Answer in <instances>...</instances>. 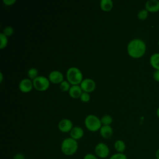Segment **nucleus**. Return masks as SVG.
Here are the masks:
<instances>
[{
    "label": "nucleus",
    "instance_id": "20e7f679",
    "mask_svg": "<svg viewBox=\"0 0 159 159\" xmlns=\"http://www.w3.org/2000/svg\"><path fill=\"white\" fill-rule=\"evenodd\" d=\"M84 125L86 129L91 132H96L102 127L101 119L93 114L86 116L84 119Z\"/></svg>",
    "mask_w": 159,
    "mask_h": 159
},
{
    "label": "nucleus",
    "instance_id": "b1692460",
    "mask_svg": "<svg viewBox=\"0 0 159 159\" xmlns=\"http://www.w3.org/2000/svg\"><path fill=\"white\" fill-rule=\"evenodd\" d=\"M2 33L7 37L11 36L14 33V29L11 26H7L4 29Z\"/></svg>",
    "mask_w": 159,
    "mask_h": 159
},
{
    "label": "nucleus",
    "instance_id": "f03ea898",
    "mask_svg": "<svg viewBox=\"0 0 159 159\" xmlns=\"http://www.w3.org/2000/svg\"><path fill=\"white\" fill-rule=\"evenodd\" d=\"M61 151L66 156L74 155L78 149V143L77 140L71 138L65 139L61 143Z\"/></svg>",
    "mask_w": 159,
    "mask_h": 159
},
{
    "label": "nucleus",
    "instance_id": "0eeeda50",
    "mask_svg": "<svg viewBox=\"0 0 159 159\" xmlns=\"http://www.w3.org/2000/svg\"><path fill=\"white\" fill-rule=\"evenodd\" d=\"M80 86L83 92L89 93L93 92L95 89L96 83L91 78H85L82 81Z\"/></svg>",
    "mask_w": 159,
    "mask_h": 159
},
{
    "label": "nucleus",
    "instance_id": "7c9ffc66",
    "mask_svg": "<svg viewBox=\"0 0 159 159\" xmlns=\"http://www.w3.org/2000/svg\"><path fill=\"white\" fill-rule=\"evenodd\" d=\"M156 114H157V117L159 118V107L157 108V109L156 111Z\"/></svg>",
    "mask_w": 159,
    "mask_h": 159
},
{
    "label": "nucleus",
    "instance_id": "4468645a",
    "mask_svg": "<svg viewBox=\"0 0 159 159\" xmlns=\"http://www.w3.org/2000/svg\"><path fill=\"white\" fill-rule=\"evenodd\" d=\"M101 135L104 139H109L113 134V129L111 125H102L99 130Z\"/></svg>",
    "mask_w": 159,
    "mask_h": 159
},
{
    "label": "nucleus",
    "instance_id": "9b49d317",
    "mask_svg": "<svg viewBox=\"0 0 159 159\" xmlns=\"http://www.w3.org/2000/svg\"><path fill=\"white\" fill-rule=\"evenodd\" d=\"M145 9L150 12H157L159 11V1L148 0L145 2Z\"/></svg>",
    "mask_w": 159,
    "mask_h": 159
},
{
    "label": "nucleus",
    "instance_id": "dca6fc26",
    "mask_svg": "<svg viewBox=\"0 0 159 159\" xmlns=\"http://www.w3.org/2000/svg\"><path fill=\"white\" fill-rule=\"evenodd\" d=\"M100 7L103 11H110L113 7V2L111 0H101L100 2Z\"/></svg>",
    "mask_w": 159,
    "mask_h": 159
},
{
    "label": "nucleus",
    "instance_id": "a878e982",
    "mask_svg": "<svg viewBox=\"0 0 159 159\" xmlns=\"http://www.w3.org/2000/svg\"><path fill=\"white\" fill-rule=\"evenodd\" d=\"M98 158H99L95 154H93V153H87L83 157V159H98Z\"/></svg>",
    "mask_w": 159,
    "mask_h": 159
},
{
    "label": "nucleus",
    "instance_id": "473e14b6",
    "mask_svg": "<svg viewBox=\"0 0 159 159\" xmlns=\"http://www.w3.org/2000/svg\"><path fill=\"white\" fill-rule=\"evenodd\" d=\"M158 45H159V40H158Z\"/></svg>",
    "mask_w": 159,
    "mask_h": 159
},
{
    "label": "nucleus",
    "instance_id": "ddd939ff",
    "mask_svg": "<svg viewBox=\"0 0 159 159\" xmlns=\"http://www.w3.org/2000/svg\"><path fill=\"white\" fill-rule=\"evenodd\" d=\"M82 93L83 91L80 85H72L68 91L69 95L75 99L80 98Z\"/></svg>",
    "mask_w": 159,
    "mask_h": 159
},
{
    "label": "nucleus",
    "instance_id": "2f4dec72",
    "mask_svg": "<svg viewBox=\"0 0 159 159\" xmlns=\"http://www.w3.org/2000/svg\"><path fill=\"white\" fill-rule=\"evenodd\" d=\"M0 76H1V80H0V82L2 83V79H3V77H2V73L1 72L0 73Z\"/></svg>",
    "mask_w": 159,
    "mask_h": 159
},
{
    "label": "nucleus",
    "instance_id": "4be33fe9",
    "mask_svg": "<svg viewBox=\"0 0 159 159\" xmlns=\"http://www.w3.org/2000/svg\"><path fill=\"white\" fill-rule=\"evenodd\" d=\"M70 83L68 81L63 80L60 84V88L62 91H68L70 88Z\"/></svg>",
    "mask_w": 159,
    "mask_h": 159
},
{
    "label": "nucleus",
    "instance_id": "cd10ccee",
    "mask_svg": "<svg viewBox=\"0 0 159 159\" xmlns=\"http://www.w3.org/2000/svg\"><path fill=\"white\" fill-rule=\"evenodd\" d=\"M13 159H25V157L23 154L18 153L14 155Z\"/></svg>",
    "mask_w": 159,
    "mask_h": 159
},
{
    "label": "nucleus",
    "instance_id": "bb28decb",
    "mask_svg": "<svg viewBox=\"0 0 159 159\" xmlns=\"http://www.w3.org/2000/svg\"><path fill=\"white\" fill-rule=\"evenodd\" d=\"M153 78L155 81L159 82V70H155L153 73Z\"/></svg>",
    "mask_w": 159,
    "mask_h": 159
},
{
    "label": "nucleus",
    "instance_id": "6e6552de",
    "mask_svg": "<svg viewBox=\"0 0 159 159\" xmlns=\"http://www.w3.org/2000/svg\"><path fill=\"white\" fill-rule=\"evenodd\" d=\"M73 127V123L68 119H61L58 124V128L59 130L63 133L70 132Z\"/></svg>",
    "mask_w": 159,
    "mask_h": 159
},
{
    "label": "nucleus",
    "instance_id": "9d476101",
    "mask_svg": "<svg viewBox=\"0 0 159 159\" xmlns=\"http://www.w3.org/2000/svg\"><path fill=\"white\" fill-rule=\"evenodd\" d=\"M48 80L52 83L60 84L63 81V75L61 72L58 70H54L50 73Z\"/></svg>",
    "mask_w": 159,
    "mask_h": 159
},
{
    "label": "nucleus",
    "instance_id": "aec40b11",
    "mask_svg": "<svg viewBox=\"0 0 159 159\" xmlns=\"http://www.w3.org/2000/svg\"><path fill=\"white\" fill-rule=\"evenodd\" d=\"M0 48L3 49L7 46L8 42L7 37L3 33L0 34Z\"/></svg>",
    "mask_w": 159,
    "mask_h": 159
},
{
    "label": "nucleus",
    "instance_id": "393cba45",
    "mask_svg": "<svg viewBox=\"0 0 159 159\" xmlns=\"http://www.w3.org/2000/svg\"><path fill=\"white\" fill-rule=\"evenodd\" d=\"M80 99L83 102H88L90 100V95L88 93L83 91V93L80 96Z\"/></svg>",
    "mask_w": 159,
    "mask_h": 159
},
{
    "label": "nucleus",
    "instance_id": "f8f14e48",
    "mask_svg": "<svg viewBox=\"0 0 159 159\" xmlns=\"http://www.w3.org/2000/svg\"><path fill=\"white\" fill-rule=\"evenodd\" d=\"M70 135L71 138L76 140H78L81 139L83 137L84 130L80 127L75 126V127H73L71 130L70 132Z\"/></svg>",
    "mask_w": 159,
    "mask_h": 159
},
{
    "label": "nucleus",
    "instance_id": "a211bd4d",
    "mask_svg": "<svg viewBox=\"0 0 159 159\" xmlns=\"http://www.w3.org/2000/svg\"><path fill=\"white\" fill-rule=\"evenodd\" d=\"M38 75H39V71L35 68H31L27 71V75L29 78L32 81L39 76Z\"/></svg>",
    "mask_w": 159,
    "mask_h": 159
},
{
    "label": "nucleus",
    "instance_id": "39448f33",
    "mask_svg": "<svg viewBox=\"0 0 159 159\" xmlns=\"http://www.w3.org/2000/svg\"><path fill=\"white\" fill-rule=\"evenodd\" d=\"M34 88L39 91H46L50 86V81L48 78L43 76H39L33 81Z\"/></svg>",
    "mask_w": 159,
    "mask_h": 159
},
{
    "label": "nucleus",
    "instance_id": "c756f323",
    "mask_svg": "<svg viewBox=\"0 0 159 159\" xmlns=\"http://www.w3.org/2000/svg\"><path fill=\"white\" fill-rule=\"evenodd\" d=\"M155 157L156 159H159V148L155 152Z\"/></svg>",
    "mask_w": 159,
    "mask_h": 159
},
{
    "label": "nucleus",
    "instance_id": "f257e3e1",
    "mask_svg": "<svg viewBox=\"0 0 159 159\" xmlns=\"http://www.w3.org/2000/svg\"><path fill=\"white\" fill-rule=\"evenodd\" d=\"M146 49L145 43L140 39L131 40L127 47L128 54L134 58H139L143 57L146 52Z\"/></svg>",
    "mask_w": 159,
    "mask_h": 159
},
{
    "label": "nucleus",
    "instance_id": "5701e85b",
    "mask_svg": "<svg viewBox=\"0 0 159 159\" xmlns=\"http://www.w3.org/2000/svg\"><path fill=\"white\" fill-rule=\"evenodd\" d=\"M109 159H127V157L124 153H116L112 155Z\"/></svg>",
    "mask_w": 159,
    "mask_h": 159
},
{
    "label": "nucleus",
    "instance_id": "1a4fd4ad",
    "mask_svg": "<svg viewBox=\"0 0 159 159\" xmlns=\"http://www.w3.org/2000/svg\"><path fill=\"white\" fill-rule=\"evenodd\" d=\"M33 87V81L29 78L22 79L19 84V88L22 93H29L31 91Z\"/></svg>",
    "mask_w": 159,
    "mask_h": 159
},
{
    "label": "nucleus",
    "instance_id": "412c9836",
    "mask_svg": "<svg viewBox=\"0 0 159 159\" xmlns=\"http://www.w3.org/2000/svg\"><path fill=\"white\" fill-rule=\"evenodd\" d=\"M148 12L145 9L140 10L137 14L138 19L141 20H145L148 17Z\"/></svg>",
    "mask_w": 159,
    "mask_h": 159
},
{
    "label": "nucleus",
    "instance_id": "423d86ee",
    "mask_svg": "<svg viewBox=\"0 0 159 159\" xmlns=\"http://www.w3.org/2000/svg\"><path fill=\"white\" fill-rule=\"evenodd\" d=\"M94 153L98 158L103 159L109 157L110 149L106 143L99 142L94 147Z\"/></svg>",
    "mask_w": 159,
    "mask_h": 159
},
{
    "label": "nucleus",
    "instance_id": "c85d7f7f",
    "mask_svg": "<svg viewBox=\"0 0 159 159\" xmlns=\"http://www.w3.org/2000/svg\"><path fill=\"white\" fill-rule=\"evenodd\" d=\"M2 2L4 4L7 6H11L14 4L16 2V0H3Z\"/></svg>",
    "mask_w": 159,
    "mask_h": 159
},
{
    "label": "nucleus",
    "instance_id": "2eb2a0df",
    "mask_svg": "<svg viewBox=\"0 0 159 159\" xmlns=\"http://www.w3.org/2000/svg\"><path fill=\"white\" fill-rule=\"evenodd\" d=\"M150 63L155 70H159V53H155L151 55Z\"/></svg>",
    "mask_w": 159,
    "mask_h": 159
},
{
    "label": "nucleus",
    "instance_id": "7ed1b4c3",
    "mask_svg": "<svg viewBox=\"0 0 159 159\" xmlns=\"http://www.w3.org/2000/svg\"><path fill=\"white\" fill-rule=\"evenodd\" d=\"M67 81L72 85L81 84L83 80V74L80 70L76 67H70L66 71Z\"/></svg>",
    "mask_w": 159,
    "mask_h": 159
},
{
    "label": "nucleus",
    "instance_id": "f3484780",
    "mask_svg": "<svg viewBox=\"0 0 159 159\" xmlns=\"http://www.w3.org/2000/svg\"><path fill=\"white\" fill-rule=\"evenodd\" d=\"M114 147L117 153H124L126 148L125 142L122 140H116L114 142Z\"/></svg>",
    "mask_w": 159,
    "mask_h": 159
},
{
    "label": "nucleus",
    "instance_id": "6ab92c4d",
    "mask_svg": "<svg viewBox=\"0 0 159 159\" xmlns=\"http://www.w3.org/2000/svg\"><path fill=\"white\" fill-rule=\"evenodd\" d=\"M101 122L102 125H110L112 122V118L109 115H105L101 119Z\"/></svg>",
    "mask_w": 159,
    "mask_h": 159
}]
</instances>
